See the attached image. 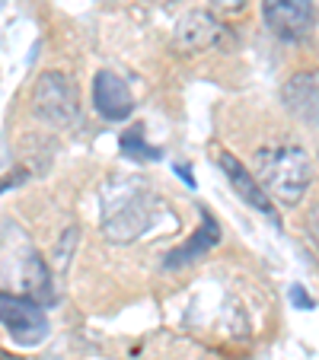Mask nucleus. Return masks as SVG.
<instances>
[{
	"mask_svg": "<svg viewBox=\"0 0 319 360\" xmlns=\"http://www.w3.org/2000/svg\"><path fill=\"white\" fill-rule=\"evenodd\" d=\"M218 166L224 169V176L230 179L233 191H237V195L243 198L249 207H256L258 214H265V217H272L275 224H278V211H275V204H272V198H268V191L258 185V179H252L249 172L243 169V163H239L233 153L220 150V153H218Z\"/></svg>",
	"mask_w": 319,
	"mask_h": 360,
	"instance_id": "7",
	"label": "nucleus"
},
{
	"mask_svg": "<svg viewBox=\"0 0 319 360\" xmlns=\"http://www.w3.org/2000/svg\"><path fill=\"white\" fill-rule=\"evenodd\" d=\"M0 326L20 345H39L48 338V316L42 303L29 297H16V293L0 290Z\"/></svg>",
	"mask_w": 319,
	"mask_h": 360,
	"instance_id": "4",
	"label": "nucleus"
},
{
	"mask_svg": "<svg viewBox=\"0 0 319 360\" xmlns=\"http://www.w3.org/2000/svg\"><path fill=\"white\" fill-rule=\"evenodd\" d=\"M256 176L275 204L294 207L310 188V157L304 147H294V143L265 147L256 153Z\"/></svg>",
	"mask_w": 319,
	"mask_h": 360,
	"instance_id": "1",
	"label": "nucleus"
},
{
	"mask_svg": "<svg viewBox=\"0 0 319 360\" xmlns=\"http://www.w3.org/2000/svg\"><path fill=\"white\" fill-rule=\"evenodd\" d=\"M218 239H220L218 220H214L208 211H204V214H201V230H195V236H192L189 243L179 245L176 252H170V259H166V268H182V265H189V262H195V259H201V255H208V252L218 245Z\"/></svg>",
	"mask_w": 319,
	"mask_h": 360,
	"instance_id": "10",
	"label": "nucleus"
},
{
	"mask_svg": "<svg viewBox=\"0 0 319 360\" xmlns=\"http://www.w3.org/2000/svg\"><path fill=\"white\" fill-rule=\"evenodd\" d=\"M218 10H227V13H237V10L246 7V0H211Z\"/></svg>",
	"mask_w": 319,
	"mask_h": 360,
	"instance_id": "13",
	"label": "nucleus"
},
{
	"mask_svg": "<svg viewBox=\"0 0 319 360\" xmlns=\"http://www.w3.org/2000/svg\"><path fill=\"white\" fill-rule=\"evenodd\" d=\"M32 109L39 112L45 122H51L55 128H68L77 122L80 112V93H77L74 80L58 70H48L39 77L32 89Z\"/></svg>",
	"mask_w": 319,
	"mask_h": 360,
	"instance_id": "3",
	"label": "nucleus"
},
{
	"mask_svg": "<svg viewBox=\"0 0 319 360\" xmlns=\"http://www.w3.org/2000/svg\"><path fill=\"white\" fill-rule=\"evenodd\" d=\"M93 105L106 122H125L135 112V96L118 74L99 70L93 80Z\"/></svg>",
	"mask_w": 319,
	"mask_h": 360,
	"instance_id": "6",
	"label": "nucleus"
},
{
	"mask_svg": "<svg viewBox=\"0 0 319 360\" xmlns=\"http://www.w3.org/2000/svg\"><path fill=\"white\" fill-rule=\"evenodd\" d=\"M122 153H128L131 160H160V150L144 141L141 124H135V128H128L122 134Z\"/></svg>",
	"mask_w": 319,
	"mask_h": 360,
	"instance_id": "11",
	"label": "nucleus"
},
{
	"mask_svg": "<svg viewBox=\"0 0 319 360\" xmlns=\"http://www.w3.org/2000/svg\"><path fill=\"white\" fill-rule=\"evenodd\" d=\"M291 300H294V303H297V309H313V300H310V293H306L300 284H294V287H291Z\"/></svg>",
	"mask_w": 319,
	"mask_h": 360,
	"instance_id": "12",
	"label": "nucleus"
},
{
	"mask_svg": "<svg viewBox=\"0 0 319 360\" xmlns=\"http://www.w3.org/2000/svg\"><path fill=\"white\" fill-rule=\"evenodd\" d=\"M154 224V198L147 188L128 179H115L106 185V204H102V230L112 243H131L144 236Z\"/></svg>",
	"mask_w": 319,
	"mask_h": 360,
	"instance_id": "2",
	"label": "nucleus"
},
{
	"mask_svg": "<svg viewBox=\"0 0 319 360\" xmlns=\"http://www.w3.org/2000/svg\"><path fill=\"white\" fill-rule=\"evenodd\" d=\"M220 41V26L208 10H192L176 22V45L182 51H208Z\"/></svg>",
	"mask_w": 319,
	"mask_h": 360,
	"instance_id": "9",
	"label": "nucleus"
},
{
	"mask_svg": "<svg viewBox=\"0 0 319 360\" xmlns=\"http://www.w3.org/2000/svg\"><path fill=\"white\" fill-rule=\"evenodd\" d=\"M0 360H20V357H13V354H7V351H0Z\"/></svg>",
	"mask_w": 319,
	"mask_h": 360,
	"instance_id": "14",
	"label": "nucleus"
},
{
	"mask_svg": "<svg viewBox=\"0 0 319 360\" xmlns=\"http://www.w3.org/2000/svg\"><path fill=\"white\" fill-rule=\"evenodd\" d=\"M287 112L310 124H319V70H300L281 86Z\"/></svg>",
	"mask_w": 319,
	"mask_h": 360,
	"instance_id": "8",
	"label": "nucleus"
},
{
	"mask_svg": "<svg viewBox=\"0 0 319 360\" xmlns=\"http://www.w3.org/2000/svg\"><path fill=\"white\" fill-rule=\"evenodd\" d=\"M262 16L281 41H300L313 32L316 7L313 0H262Z\"/></svg>",
	"mask_w": 319,
	"mask_h": 360,
	"instance_id": "5",
	"label": "nucleus"
}]
</instances>
